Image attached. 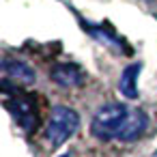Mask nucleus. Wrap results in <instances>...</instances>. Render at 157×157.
Masks as SVG:
<instances>
[{
  "mask_svg": "<svg viewBox=\"0 0 157 157\" xmlns=\"http://www.w3.org/2000/svg\"><path fill=\"white\" fill-rule=\"evenodd\" d=\"M127 116H129L127 105H123V103H105L95 112L93 123H90V131L99 140H118Z\"/></svg>",
  "mask_w": 157,
  "mask_h": 157,
  "instance_id": "1",
  "label": "nucleus"
},
{
  "mask_svg": "<svg viewBox=\"0 0 157 157\" xmlns=\"http://www.w3.org/2000/svg\"><path fill=\"white\" fill-rule=\"evenodd\" d=\"M80 127V116L75 110L67 105H54L48 127H45V140L52 144V148L65 144Z\"/></svg>",
  "mask_w": 157,
  "mask_h": 157,
  "instance_id": "2",
  "label": "nucleus"
},
{
  "mask_svg": "<svg viewBox=\"0 0 157 157\" xmlns=\"http://www.w3.org/2000/svg\"><path fill=\"white\" fill-rule=\"evenodd\" d=\"M50 78H52V82H56L63 88H73V86L84 84V71L75 65H69V63L56 65L50 71Z\"/></svg>",
  "mask_w": 157,
  "mask_h": 157,
  "instance_id": "3",
  "label": "nucleus"
},
{
  "mask_svg": "<svg viewBox=\"0 0 157 157\" xmlns=\"http://www.w3.org/2000/svg\"><path fill=\"white\" fill-rule=\"evenodd\" d=\"M148 127V116L142 112V110H129V116H127V121H125V127H123V131H121V136H118V140H123V142H133V140H138L142 133H144V129Z\"/></svg>",
  "mask_w": 157,
  "mask_h": 157,
  "instance_id": "4",
  "label": "nucleus"
},
{
  "mask_svg": "<svg viewBox=\"0 0 157 157\" xmlns=\"http://www.w3.org/2000/svg\"><path fill=\"white\" fill-rule=\"evenodd\" d=\"M2 71L9 80H15L20 84H33L37 80V73L33 71V67H28L26 63L22 60H13V58H7L2 63Z\"/></svg>",
  "mask_w": 157,
  "mask_h": 157,
  "instance_id": "5",
  "label": "nucleus"
},
{
  "mask_svg": "<svg viewBox=\"0 0 157 157\" xmlns=\"http://www.w3.org/2000/svg\"><path fill=\"white\" fill-rule=\"evenodd\" d=\"M138 73H140V65H129L121 75L118 90L127 99H138Z\"/></svg>",
  "mask_w": 157,
  "mask_h": 157,
  "instance_id": "6",
  "label": "nucleus"
},
{
  "mask_svg": "<svg viewBox=\"0 0 157 157\" xmlns=\"http://www.w3.org/2000/svg\"><path fill=\"white\" fill-rule=\"evenodd\" d=\"M15 105H17V112H15L17 123H20L24 129H30V127H33V123L37 121L35 108H33L28 101H24V99H17V101H15Z\"/></svg>",
  "mask_w": 157,
  "mask_h": 157,
  "instance_id": "7",
  "label": "nucleus"
},
{
  "mask_svg": "<svg viewBox=\"0 0 157 157\" xmlns=\"http://www.w3.org/2000/svg\"><path fill=\"white\" fill-rule=\"evenodd\" d=\"M153 157H157V153H155V155H153Z\"/></svg>",
  "mask_w": 157,
  "mask_h": 157,
  "instance_id": "8",
  "label": "nucleus"
}]
</instances>
